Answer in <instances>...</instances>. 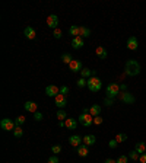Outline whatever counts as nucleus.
Instances as JSON below:
<instances>
[{"label":"nucleus","mask_w":146,"mask_h":163,"mask_svg":"<svg viewBox=\"0 0 146 163\" xmlns=\"http://www.w3.org/2000/svg\"><path fill=\"white\" fill-rule=\"evenodd\" d=\"M46 93L47 96H51V98H56L60 93V87H57L56 85H48L46 87Z\"/></svg>","instance_id":"nucleus-6"},{"label":"nucleus","mask_w":146,"mask_h":163,"mask_svg":"<svg viewBox=\"0 0 146 163\" xmlns=\"http://www.w3.org/2000/svg\"><path fill=\"white\" fill-rule=\"evenodd\" d=\"M47 163H59V159H57V156L54 154V156H51L50 159H48V162Z\"/></svg>","instance_id":"nucleus-37"},{"label":"nucleus","mask_w":146,"mask_h":163,"mask_svg":"<svg viewBox=\"0 0 146 163\" xmlns=\"http://www.w3.org/2000/svg\"><path fill=\"white\" fill-rule=\"evenodd\" d=\"M124 73L127 76H137L140 73V64L136 61V60H127L126 61V67H124Z\"/></svg>","instance_id":"nucleus-1"},{"label":"nucleus","mask_w":146,"mask_h":163,"mask_svg":"<svg viewBox=\"0 0 146 163\" xmlns=\"http://www.w3.org/2000/svg\"><path fill=\"white\" fill-rule=\"evenodd\" d=\"M139 162H140V163H146V153H143V154H140Z\"/></svg>","instance_id":"nucleus-40"},{"label":"nucleus","mask_w":146,"mask_h":163,"mask_svg":"<svg viewBox=\"0 0 146 163\" xmlns=\"http://www.w3.org/2000/svg\"><path fill=\"white\" fill-rule=\"evenodd\" d=\"M120 95V85L117 83H110V85L107 86V98L113 99L115 96H119Z\"/></svg>","instance_id":"nucleus-3"},{"label":"nucleus","mask_w":146,"mask_h":163,"mask_svg":"<svg viewBox=\"0 0 146 163\" xmlns=\"http://www.w3.org/2000/svg\"><path fill=\"white\" fill-rule=\"evenodd\" d=\"M89 114H91L92 117H100V114H101V105H92V106L89 108Z\"/></svg>","instance_id":"nucleus-19"},{"label":"nucleus","mask_w":146,"mask_h":163,"mask_svg":"<svg viewBox=\"0 0 146 163\" xmlns=\"http://www.w3.org/2000/svg\"><path fill=\"white\" fill-rule=\"evenodd\" d=\"M82 141H83V137H80V136H72V137L69 138V143L73 147H79Z\"/></svg>","instance_id":"nucleus-14"},{"label":"nucleus","mask_w":146,"mask_h":163,"mask_svg":"<svg viewBox=\"0 0 146 163\" xmlns=\"http://www.w3.org/2000/svg\"><path fill=\"white\" fill-rule=\"evenodd\" d=\"M24 108H25V111L35 114V112H37V108H38V105L35 104V102H31V101H28V102H25V104H24Z\"/></svg>","instance_id":"nucleus-13"},{"label":"nucleus","mask_w":146,"mask_h":163,"mask_svg":"<svg viewBox=\"0 0 146 163\" xmlns=\"http://www.w3.org/2000/svg\"><path fill=\"white\" fill-rule=\"evenodd\" d=\"M95 141H97V138L92 134H88V136L83 137V143L86 144V146H92V144H95Z\"/></svg>","instance_id":"nucleus-21"},{"label":"nucleus","mask_w":146,"mask_h":163,"mask_svg":"<svg viewBox=\"0 0 146 163\" xmlns=\"http://www.w3.org/2000/svg\"><path fill=\"white\" fill-rule=\"evenodd\" d=\"M127 48L132 50V51H136L139 48V42H137L136 37H129V39H127Z\"/></svg>","instance_id":"nucleus-8"},{"label":"nucleus","mask_w":146,"mask_h":163,"mask_svg":"<svg viewBox=\"0 0 146 163\" xmlns=\"http://www.w3.org/2000/svg\"><path fill=\"white\" fill-rule=\"evenodd\" d=\"M80 38H86V37H91V29L86 28V26H80V32H79Z\"/></svg>","instance_id":"nucleus-22"},{"label":"nucleus","mask_w":146,"mask_h":163,"mask_svg":"<svg viewBox=\"0 0 146 163\" xmlns=\"http://www.w3.org/2000/svg\"><path fill=\"white\" fill-rule=\"evenodd\" d=\"M79 122L80 124H83L85 127H89V125L93 122V117L91 114H82L79 117Z\"/></svg>","instance_id":"nucleus-7"},{"label":"nucleus","mask_w":146,"mask_h":163,"mask_svg":"<svg viewBox=\"0 0 146 163\" xmlns=\"http://www.w3.org/2000/svg\"><path fill=\"white\" fill-rule=\"evenodd\" d=\"M134 150L137 151L139 154H143V153H146V144L143 143V141L136 143V146H134Z\"/></svg>","instance_id":"nucleus-20"},{"label":"nucleus","mask_w":146,"mask_h":163,"mask_svg":"<svg viewBox=\"0 0 146 163\" xmlns=\"http://www.w3.org/2000/svg\"><path fill=\"white\" fill-rule=\"evenodd\" d=\"M129 157H130L132 160H139L140 154H139V153H137L136 150H133V151H130V153H129Z\"/></svg>","instance_id":"nucleus-29"},{"label":"nucleus","mask_w":146,"mask_h":163,"mask_svg":"<svg viewBox=\"0 0 146 163\" xmlns=\"http://www.w3.org/2000/svg\"><path fill=\"white\" fill-rule=\"evenodd\" d=\"M104 104H105L107 106H111V105L114 104V101H113V99H110V98H107V99H105V102H104Z\"/></svg>","instance_id":"nucleus-41"},{"label":"nucleus","mask_w":146,"mask_h":163,"mask_svg":"<svg viewBox=\"0 0 146 163\" xmlns=\"http://www.w3.org/2000/svg\"><path fill=\"white\" fill-rule=\"evenodd\" d=\"M13 136H15V137H18V138L24 136V130L20 128V125H16V128L13 130Z\"/></svg>","instance_id":"nucleus-25"},{"label":"nucleus","mask_w":146,"mask_h":163,"mask_svg":"<svg viewBox=\"0 0 146 163\" xmlns=\"http://www.w3.org/2000/svg\"><path fill=\"white\" fill-rule=\"evenodd\" d=\"M60 93L66 96L67 93H69V87H67V86H61V87H60Z\"/></svg>","instance_id":"nucleus-34"},{"label":"nucleus","mask_w":146,"mask_h":163,"mask_svg":"<svg viewBox=\"0 0 146 163\" xmlns=\"http://www.w3.org/2000/svg\"><path fill=\"white\" fill-rule=\"evenodd\" d=\"M93 124H97V125L102 124V117H93Z\"/></svg>","instance_id":"nucleus-35"},{"label":"nucleus","mask_w":146,"mask_h":163,"mask_svg":"<svg viewBox=\"0 0 146 163\" xmlns=\"http://www.w3.org/2000/svg\"><path fill=\"white\" fill-rule=\"evenodd\" d=\"M69 69H70L73 73L82 72V61H80V60H72V63L69 64Z\"/></svg>","instance_id":"nucleus-11"},{"label":"nucleus","mask_w":146,"mask_h":163,"mask_svg":"<svg viewBox=\"0 0 146 163\" xmlns=\"http://www.w3.org/2000/svg\"><path fill=\"white\" fill-rule=\"evenodd\" d=\"M127 160H129V159H127V156H120L115 162H117V163H127Z\"/></svg>","instance_id":"nucleus-36"},{"label":"nucleus","mask_w":146,"mask_h":163,"mask_svg":"<svg viewBox=\"0 0 146 163\" xmlns=\"http://www.w3.org/2000/svg\"><path fill=\"white\" fill-rule=\"evenodd\" d=\"M59 125H60V127H66V124H64V121H60Z\"/></svg>","instance_id":"nucleus-44"},{"label":"nucleus","mask_w":146,"mask_h":163,"mask_svg":"<svg viewBox=\"0 0 146 163\" xmlns=\"http://www.w3.org/2000/svg\"><path fill=\"white\" fill-rule=\"evenodd\" d=\"M64 124H66L67 130H76L78 128V121L75 118H67L66 121H64Z\"/></svg>","instance_id":"nucleus-15"},{"label":"nucleus","mask_w":146,"mask_h":163,"mask_svg":"<svg viewBox=\"0 0 146 163\" xmlns=\"http://www.w3.org/2000/svg\"><path fill=\"white\" fill-rule=\"evenodd\" d=\"M104 163H117V162H115V160H113V159H107Z\"/></svg>","instance_id":"nucleus-43"},{"label":"nucleus","mask_w":146,"mask_h":163,"mask_svg":"<svg viewBox=\"0 0 146 163\" xmlns=\"http://www.w3.org/2000/svg\"><path fill=\"white\" fill-rule=\"evenodd\" d=\"M51 151H53L54 154H59L60 151H61V146L60 144H54L53 147H51Z\"/></svg>","instance_id":"nucleus-30"},{"label":"nucleus","mask_w":146,"mask_h":163,"mask_svg":"<svg viewBox=\"0 0 146 163\" xmlns=\"http://www.w3.org/2000/svg\"><path fill=\"white\" fill-rule=\"evenodd\" d=\"M79 32H80V26L73 25V26H70V28H69V34H70V35H73V38L79 37Z\"/></svg>","instance_id":"nucleus-23"},{"label":"nucleus","mask_w":146,"mask_h":163,"mask_svg":"<svg viewBox=\"0 0 146 163\" xmlns=\"http://www.w3.org/2000/svg\"><path fill=\"white\" fill-rule=\"evenodd\" d=\"M120 92H127V85H120Z\"/></svg>","instance_id":"nucleus-42"},{"label":"nucleus","mask_w":146,"mask_h":163,"mask_svg":"<svg viewBox=\"0 0 146 163\" xmlns=\"http://www.w3.org/2000/svg\"><path fill=\"white\" fill-rule=\"evenodd\" d=\"M24 122H25V117H24V115H20V117H18L15 119V124L16 125H22Z\"/></svg>","instance_id":"nucleus-32"},{"label":"nucleus","mask_w":146,"mask_h":163,"mask_svg":"<svg viewBox=\"0 0 146 163\" xmlns=\"http://www.w3.org/2000/svg\"><path fill=\"white\" fill-rule=\"evenodd\" d=\"M47 25L50 26V28H53V29H57L59 28V18L56 15H50L47 18Z\"/></svg>","instance_id":"nucleus-9"},{"label":"nucleus","mask_w":146,"mask_h":163,"mask_svg":"<svg viewBox=\"0 0 146 163\" xmlns=\"http://www.w3.org/2000/svg\"><path fill=\"white\" fill-rule=\"evenodd\" d=\"M78 154H79L80 157H86L88 156V153H89V149H88V146L86 144H83V146H82V144H80L79 147H78Z\"/></svg>","instance_id":"nucleus-17"},{"label":"nucleus","mask_w":146,"mask_h":163,"mask_svg":"<svg viewBox=\"0 0 146 163\" xmlns=\"http://www.w3.org/2000/svg\"><path fill=\"white\" fill-rule=\"evenodd\" d=\"M117 140H115V138H114V140H111V141H110V143H108V146H110V147H111V149H115V147H117Z\"/></svg>","instance_id":"nucleus-39"},{"label":"nucleus","mask_w":146,"mask_h":163,"mask_svg":"<svg viewBox=\"0 0 146 163\" xmlns=\"http://www.w3.org/2000/svg\"><path fill=\"white\" fill-rule=\"evenodd\" d=\"M80 74H82V77L83 79H89L92 77V70H89V69H82V72H80Z\"/></svg>","instance_id":"nucleus-24"},{"label":"nucleus","mask_w":146,"mask_h":163,"mask_svg":"<svg viewBox=\"0 0 146 163\" xmlns=\"http://www.w3.org/2000/svg\"><path fill=\"white\" fill-rule=\"evenodd\" d=\"M83 44H85V42H83V38H80V37H76V38L72 39V45H73V48H76V50L82 48Z\"/></svg>","instance_id":"nucleus-16"},{"label":"nucleus","mask_w":146,"mask_h":163,"mask_svg":"<svg viewBox=\"0 0 146 163\" xmlns=\"http://www.w3.org/2000/svg\"><path fill=\"white\" fill-rule=\"evenodd\" d=\"M54 38L56 39H60L61 38V35H63V32H61V29H60V28H57V29H54Z\"/></svg>","instance_id":"nucleus-31"},{"label":"nucleus","mask_w":146,"mask_h":163,"mask_svg":"<svg viewBox=\"0 0 146 163\" xmlns=\"http://www.w3.org/2000/svg\"><path fill=\"white\" fill-rule=\"evenodd\" d=\"M88 89L91 92H100L101 87H102V82H101L100 77H97V76H92V77L88 79Z\"/></svg>","instance_id":"nucleus-2"},{"label":"nucleus","mask_w":146,"mask_h":163,"mask_svg":"<svg viewBox=\"0 0 146 163\" xmlns=\"http://www.w3.org/2000/svg\"><path fill=\"white\" fill-rule=\"evenodd\" d=\"M95 52H97L98 58H101V60L107 58V55H108V52H107V50L104 48V47H97V50H95Z\"/></svg>","instance_id":"nucleus-18"},{"label":"nucleus","mask_w":146,"mask_h":163,"mask_svg":"<svg viewBox=\"0 0 146 163\" xmlns=\"http://www.w3.org/2000/svg\"><path fill=\"white\" fill-rule=\"evenodd\" d=\"M115 140H117V143H123V141H126L127 140V136L124 134V133H120V134L115 136Z\"/></svg>","instance_id":"nucleus-27"},{"label":"nucleus","mask_w":146,"mask_h":163,"mask_svg":"<svg viewBox=\"0 0 146 163\" xmlns=\"http://www.w3.org/2000/svg\"><path fill=\"white\" fill-rule=\"evenodd\" d=\"M0 127H2L5 131H13L15 128H16V124H15V121H12V119L5 118V119L0 121Z\"/></svg>","instance_id":"nucleus-4"},{"label":"nucleus","mask_w":146,"mask_h":163,"mask_svg":"<svg viewBox=\"0 0 146 163\" xmlns=\"http://www.w3.org/2000/svg\"><path fill=\"white\" fill-rule=\"evenodd\" d=\"M34 118H35V119H37V121H41V119H42V114H41V112H35V114H34Z\"/></svg>","instance_id":"nucleus-38"},{"label":"nucleus","mask_w":146,"mask_h":163,"mask_svg":"<svg viewBox=\"0 0 146 163\" xmlns=\"http://www.w3.org/2000/svg\"><path fill=\"white\" fill-rule=\"evenodd\" d=\"M56 117L59 118L60 121H66V119H67V114L64 111H59L57 114H56Z\"/></svg>","instance_id":"nucleus-28"},{"label":"nucleus","mask_w":146,"mask_h":163,"mask_svg":"<svg viewBox=\"0 0 146 163\" xmlns=\"http://www.w3.org/2000/svg\"><path fill=\"white\" fill-rule=\"evenodd\" d=\"M86 85H88V80H86V79L80 77L79 80H78V86H79V87H83V86H86Z\"/></svg>","instance_id":"nucleus-33"},{"label":"nucleus","mask_w":146,"mask_h":163,"mask_svg":"<svg viewBox=\"0 0 146 163\" xmlns=\"http://www.w3.org/2000/svg\"><path fill=\"white\" fill-rule=\"evenodd\" d=\"M54 99H56V106H59V108H64L67 105V96L61 95V93H59Z\"/></svg>","instance_id":"nucleus-10"},{"label":"nucleus","mask_w":146,"mask_h":163,"mask_svg":"<svg viewBox=\"0 0 146 163\" xmlns=\"http://www.w3.org/2000/svg\"><path fill=\"white\" fill-rule=\"evenodd\" d=\"M24 35H25L28 39H31V41H32V39H35V37H37L35 29H34L32 26H27V28H25V31H24Z\"/></svg>","instance_id":"nucleus-12"},{"label":"nucleus","mask_w":146,"mask_h":163,"mask_svg":"<svg viewBox=\"0 0 146 163\" xmlns=\"http://www.w3.org/2000/svg\"><path fill=\"white\" fill-rule=\"evenodd\" d=\"M119 98L124 104H134V96H133L132 93H129V92H120Z\"/></svg>","instance_id":"nucleus-5"},{"label":"nucleus","mask_w":146,"mask_h":163,"mask_svg":"<svg viewBox=\"0 0 146 163\" xmlns=\"http://www.w3.org/2000/svg\"><path fill=\"white\" fill-rule=\"evenodd\" d=\"M72 55H70V54H63V55H61V61H63V63H64V64H70V63H72Z\"/></svg>","instance_id":"nucleus-26"}]
</instances>
